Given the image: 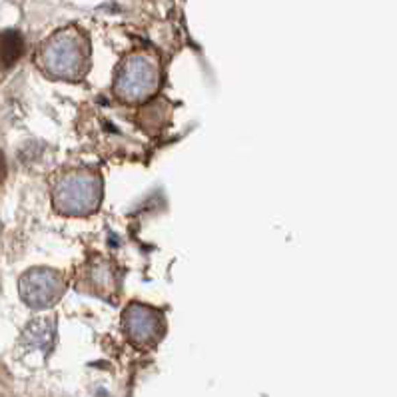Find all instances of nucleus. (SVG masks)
Wrapping results in <instances>:
<instances>
[{"label":"nucleus","mask_w":397,"mask_h":397,"mask_svg":"<svg viewBox=\"0 0 397 397\" xmlns=\"http://www.w3.org/2000/svg\"><path fill=\"white\" fill-rule=\"evenodd\" d=\"M6 178V160H4V154L0 152V184Z\"/></svg>","instance_id":"obj_4"},{"label":"nucleus","mask_w":397,"mask_h":397,"mask_svg":"<svg viewBox=\"0 0 397 397\" xmlns=\"http://www.w3.org/2000/svg\"><path fill=\"white\" fill-rule=\"evenodd\" d=\"M60 280L56 272H48V270H36V272H28L22 282L30 284V286H36V291H30L27 296H22L28 303H32V308H44L48 303H52L55 300L60 298V291L62 289H44V286H50L52 282Z\"/></svg>","instance_id":"obj_2"},{"label":"nucleus","mask_w":397,"mask_h":397,"mask_svg":"<svg viewBox=\"0 0 397 397\" xmlns=\"http://www.w3.org/2000/svg\"><path fill=\"white\" fill-rule=\"evenodd\" d=\"M24 52V38L18 30L0 32V70L13 68Z\"/></svg>","instance_id":"obj_3"},{"label":"nucleus","mask_w":397,"mask_h":397,"mask_svg":"<svg viewBox=\"0 0 397 397\" xmlns=\"http://www.w3.org/2000/svg\"><path fill=\"white\" fill-rule=\"evenodd\" d=\"M88 56V48L84 36L74 30H60L41 48L42 68L55 76L74 78L84 72V62Z\"/></svg>","instance_id":"obj_1"}]
</instances>
